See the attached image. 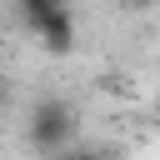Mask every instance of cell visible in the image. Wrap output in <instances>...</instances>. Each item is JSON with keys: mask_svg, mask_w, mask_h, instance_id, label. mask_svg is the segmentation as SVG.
<instances>
[{"mask_svg": "<svg viewBox=\"0 0 160 160\" xmlns=\"http://www.w3.org/2000/svg\"><path fill=\"white\" fill-rule=\"evenodd\" d=\"M20 25L50 55H70L75 50V15H70L65 0H20Z\"/></svg>", "mask_w": 160, "mask_h": 160, "instance_id": "2", "label": "cell"}, {"mask_svg": "<svg viewBox=\"0 0 160 160\" xmlns=\"http://www.w3.org/2000/svg\"><path fill=\"white\" fill-rule=\"evenodd\" d=\"M60 160H100V155H85V150H65Z\"/></svg>", "mask_w": 160, "mask_h": 160, "instance_id": "3", "label": "cell"}, {"mask_svg": "<svg viewBox=\"0 0 160 160\" xmlns=\"http://www.w3.org/2000/svg\"><path fill=\"white\" fill-rule=\"evenodd\" d=\"M25 140H30L40 155L60 160V155H65V145L75 140V110H70L60 95L35 100V105H30V120H25Z\"/></svg>", "mask_w": 160, "mask_h": 160, "instance_id": "1", "label": "cell"}, {"mask_svg": "<svg viewBox=\"0 0 160 160\" xmlns=\"http://www.w3.org/2000/svg\"><path fill=\"white\" fill-rule=\"evenodd\" d=\"M155 120H160V90H155Z\"/></svg>", "mask_w": 160, "mask_h": 160, "instance_id": "4", "label": "cell"}]
</instances>
